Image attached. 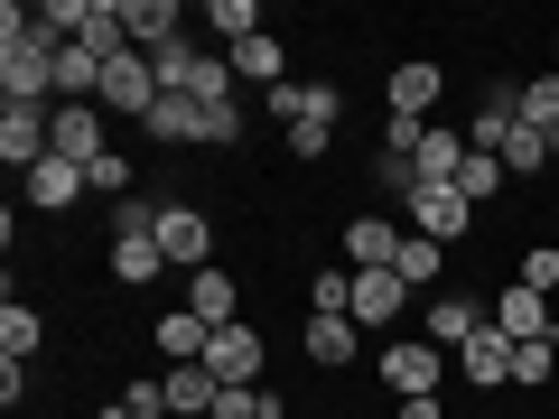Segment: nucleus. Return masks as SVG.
Returning <instances> with one entry per match:
<instances>
[{
  "label": "nucleus",
  "mask_w": 559,
  "mask_h": 419,
  "mask_svg": "<svg viewBox=\"0 0 559 419\" xmlns=\"http://www.w3.org/2000/svg\"><path fill=\"white\" fill-rule=\"evenodd\" d=\"M373 373H382V392L419 400V392H439L448 355H439V345H429V336H392V345H382V363H373Z\"/></svg>",
  "instance_id": "obj_3"
},
{
  "label": "nucleus",
  "mask_w": 559,
  "mask_h": 419,
  "mask_svg": "<svg viewBox=\"0 0 559 419\" xmlns=\"http://www.w3.org/2000/svg\"><path fill=\"white\" fill-rule=\"evenodd\" d=\"M401 234H411V224H382V215H355V224H345V261H355V271H392Z\"/></svg>",
  "instance_id": "obj_19"
},
{
  "label": "nucleus",
  "mask_w": 559,
  "mask_h": 419,
  "mask_svg": "<svg viewBox=\"0 0 559 419\" xmlns=\"http://www.w3.org/2000/svg\"><path fill=\"white\" fill-rule=\"evenodd\" d=\"M457 196H466V205H495V196H503V159L466 149V168H457Z\"/></svg>",
  "instance_id": "obj_32"
},
{
  "label": "nucleus",
  "mask_w": 559,
  "mask_h": 419,
  "mask_svg": "<svg viewBox=\"0 0 559 419\" xmlns=\"http://www.w3.org/2000/svg\"><path fill=\"white\" fill-rule=\"evenodd\" d=\"M57 159H75V168L103 159V103H57Z\"/></svg>",
  "instance_id": "obj_16"
},
{
  "label": "nucleus",
  "mask_w": 559,
  "mask_h": 419,
  "mask_svg": "<svg viewBox=\"0 0 559 419\" xmlns=\"http://www.w3.org/2000/svg\"><path fill=\"white\" fill-rule=\"evenodd\" d=\"M522 131L559 140V75H532V84H522Z\"/></svg>",
  "instance_id": "obj_31"
},
{
  "label": "nucleus",
  "mask_w": 559,
  "mask_h": 419,
  "mask_svg": "<svg viewBox=\"0 0 559 419\" xmlns=\"http://www.w3.org/2000/svg\"><path fill=\"white\" fill-rule=\"evenodd\" d=\"M261 363H271V345H261V326H215V345H205V373L224 382V392H252L261 382Z\"/></svg>",
  "instance_id": "obj_4"
},
{
  "label": "nucleus",
  "mask_w": 559,
  "mask_h": 419,
  "mask_svg": "<svg viewBox=\"0 0 559 419\" xmlns=\"http://www.w3.org/2000/svg\"><path fill=\"white\" fill-rule=\"evenodd\" d=\"M121 28H131L140 57H168V47L187 38V10L178 0H121Z\"/></svg>",
  "instance_id": "obj_11"
},
{
  "label": "nucleus",
  "mask_w": 559,
  "mask_h": 419,
  "mask_svg": "<svg viewBox=\"0 0 559 419\" xmlns=\"http://www.w3.org/2000/svg\"><path fill=\"white\" fill-rule=\"evenodd\" d=\"M495 326H503V336H513V345H540V336H550V299H540V289H522V279H513V289H503V299H495Z\"/></svg>",
  "instance_id": "obj_22"
},
{
  "label": "nucleus",
  "mask_w": 559,
  "mask_h": 419,
  "mask_svg": "<svg viewBox=\"0 0 559 419\" xmlns=\"http://www.w3.org/2000/svg\"><path fill=\"white\" fill-rule=\"evenodd\" d=\"M103 112H131V121H150V103H159V65L140 57V47H121L112 65H103Z\"/></svg>",
  "instance_id": "obj_6"
},
{
  "label": "nucleus",
  "mask_w": 559,
  "mask_h": 419,
  "mask_svg": "<svg viewBox=\"0 0 559 419\" xmlns=\"http://www.w3.org/2000/svg\"><path fill=\"white\" fill-rule=\"evenodd\" d=\"M224 57H234V75L261 84V94H271V84H289V47H280L271 28H261V38H242V47H224Z\"/></svg>",
  "instance_id": "obj_24"
},
{
  "label": "nucleus",
  "mask_w": 559,
  "mask_h": 419,
  "mask_svg": "<svg viewBox=\"0 0 559 419\" xmlns=\"http://www.w3.org/2000/svg\"><path fill=\"white\" fill-rule=\"evenodd\" d=\"M439 94H448V75H439L429 57L392 65V112H401V121H429V103H439Z\"/></svg>",
  "instance_id": "obj_21"
},
{
  "label": "nucleus",
  "mask_w": 559,
  "mask_h": 419,
  "mask_svg": "<svg viewBox=\"0 0 559 419\" xmlns=\"http://www.w3.org/2000/svg\"><path fill=\"white\" fill-rule=\"evenodd\" d=\"M215 419H289V400H280L271 382H252V392H224V400H215Z\"/></svg>",
  "instance_id": "obj_33"
},
{
  "label": "nucleus",
  "mask_w": 559,
  "mask_h": 419,
  "mask_svg": "<svg viewBox=\"0 0 559 419\" xmlns=\"http://www.w3.org/2000/svg\"><path fill=\"white\" fill-rule=\"evenodd\" d=\"M159 252H168V271H215V215H205V205H168Z\"/></svg>",
  "instance_id": "obj_8"
},
{
  "label": "nucleus",
  "mask_w": 559,
  "mask_h": 419,
  "mask_svg": "<svg viewBox=\"0 0 559 419\" xmlns=\"http://www.w3.org/2000/svg\"><path fill=\"white\" fill-rule=\"evenodd\" d=\"M326 149H336V112H318V121L289 131V159H326Z\"/></svg>",
  "instance_id": "obj_36"
},
{
  "label": "nucleus",
  "mask_w": 559,
  "mask_h": 419,
  "mask_svg": "<svg viewBox=\"0 0 559 419\" xmlns=\"http://www.w3.org/2000/svg\"><path fill=\"white\" fill-rule=\"evenodd\" d=\"M187 308H197L205 326H234L242 318V279L234 271H187Z\"/></svg>",
  "instance_id": "obj_20"
},
{
  "label": "nucleus",
  "mask_w": 559,
  "mask_h": 419,
  "mask_svg": "<svg viewBox=\"0 0 559 419\" xmlns=\"http://www.w3.org/2000/svg\"><path fill=\"white\" fill-rule=\"evenodd\" d=\"M392 271L411 279V289H439V279H448V242H429V234H401Z\"/></svg>",
  "instance_id": "obj_26"
},
{
  "label": "nucleus",
  "mask_w": 559,
  "mask_h": 419,
  "mask_svg": "<svg viewBox=\"0 0 559 419\" xmlns=\"http://www.w3.org/2000/svg\"><path fill=\"white\" fill-rule=\"evenodd\" d=\"M84 187H94V178H84L75 159H57V149H47V159H38V168H28V178H20V196L38 205V215H66V205H75Z\"/></svg>",
  "instance_id": "obj_13"
},
{
  "label": "nucleus",
  "mask_w": 559,
  "mask_h": 419,
  "mask_svg": "<svg viewBox=\"0 0 559 419\" xmlns=\"http://www.w3.org/2000/svg\"><path fill=\"white\" fill-rule=\"evenodd\" d=\"M392 419H448V410H439V392H419V400H392Z\"/></svg>",
  "instance_id": "obj_40"
},
{
  "label": "nucleus",
  "mask_w": 559,
  "mask_h": 419,
  "mask_svg": "<svg viewBox=\"0 0 559 419\" xmlns=\"http://www.w3.org/2000/svg\"><path fill=\"white\" fill-rule=\"evenodd\" d=\"M57 57H66V38L28 0H10L0 10V103H57Z\"/></svg>",
  "instance_id": "obj_1"
},
{
  "label": "nucleus",
  "mask_w": 559,
  "mask_h": 419,
  "mask_svg": "<svg viewBox=\"0 0 559 419\" xmlns=\"http://www.w3.org/2000/svg\"><path fill=\"white\" fill-rule=\"evenodd\" d=\"M159 271H168L159 234H112V279H121V289H150Z\"/></svg>",
  "instance_id": "obj_25"
},
{
  "label": "nucleus",
  "mask_w": 559,
  "mask_h": 419,
  "mask_svg": "<svg viewBox=\"0 0 559 419\" xmlns=\"http://www.w3.org/2000/svg\"><path fill=\"white\" fill-rule=\"evenodd\" d=\"M550 363H559V345H550V336L522 345V355H513V382H522V392H540V382H550Z\"/></svg>",
  "instance_id": "obj_37"
},
{
  "label": "nucleus",
  "mask_w": 559,
  "mask_h": 419,
  "mask_svg": "<svg viewBox=\"0 0 559 419\" xmlns=\"http://www.w3.org/2000/svg\"><path fill=\"white\" fill-rule=\"evenodd\" d=\"M84 178H94V187H103V196H121V187H131V159H121V149H103V159H94V168H84Z\"/></svg>",
  "instance_id": "obj_39"
},
{
  "label": "nucleus",
  "mask_w": 559,
  "mask_h": 419,
  "mask_svg": "<svg viewBox=\"0 0 559 419\" xmlns=\"http://www.w3.org/2000/svg\"><path fill=\"white\" fill-rule=\"evenodd\" d=\"M299 345H308V363L345 373V363L364 355V326H355V318H308V336H299Z\"/></svg>",
  "instance_id": "obj_23"
},
{
  "label": "nucleus",
  "mask_w": 559,
  "mask_h": 419,
  "mask_svg": "<svg viewBox=\"0 0 559 419\" xmlns=\"http://www.w3.org/2000/svg\"><path fill=\"white\" fill-rule=\"evenodd\" d=\"M261 112H271L280 131H299V121H318V112H345V94H336V84H299V75H289V84L261 94Z\"/></svg>",
  "instance_id": "obj_14"
},
{
  "label": "nucleus",
  "mask_w": 559,
  "mask_h": 419,
  "mask_svg": "<svg viewBox=\"0 0 559 419\" xmlns=\"http://www.w3.org/2000/svg\"><path fill=\"white\" fill-rule=\"evenodd\" d=\"M150 345H159L168 363H205V345H215V326H205L197 308H168V318H150Z\"/></svg>",
  "instance_id": "obj_18"
},
{
  "label": "nucleus",
  "mask_w": 559,
  "mask_h": 419,
  "mask_svg": "<svg viewBox=\"0 0 559 419\" xmlns=\"http://www.w3.org/2000/svg\"><path fill=\"white\" fill-rule=\"evenodd\" d=\"M159 65V94H178V103H234V57L224 47H197V38H178L168 57H150Z\"/></svg>",
  "instance_id": "obj_2"
},
{
  "label": "nucleus",
  "mask_w": 559,
  "mask_h": 419,
  "mask_svg": "<svg viewBox=\"0 0 559 419\" xmlns=\"http://www.w3.org/2000/svg\"><path fill=\"white\" fill-rule=\"evenodd\" d=\"M38 345H47V318H38L28 299H10V308H0V355H10V363H28Z\"/></svg>",
  "instance_id": "obj_28"
},
{
  "label": "nucleus",
  "mask_w": 559,
  "mask_h": 419,
  "mask_svg": "<svg viewBox=\"0 0 559 419\" xmlns=\"http://www.w3.org/2000/svg\"><path fill=\"white\" fill-rule=\"evenodd\" d=\"M205 28H215L224 47H242V38H261V10H252V0H215V10H205Z\"/></svg>",
  "instance_id": "obj_35"
},
{
  "label": "nucleus",
  "mask_w": 559,
  "mask_h": 419,
  "mask_svg": "<svg viewBox=\"0 0 559 419\" xmlns=\"http://www.w3.org/2000/svg\"><path fill=\"white\" fill-rule=\"evenodd\" d=\"M522 289H540V299H559V242H550V252H522Z\"/></svg>",
  "instance_id": "obj_38"
},
{
  "label": "nucleus",
  "mask_w": 559,
  "mask_h": 419,
  "mask_svg": "<svg viewBox=\"0 0 559 419\" xmlns=\"http://www.w3.org/2000/svg\"><path fill=\"white\" fill-rule=\"evenodd\" d=\"M103 419H140V410H131V400H121V392H112V400H103Z\"/></svg>",
  "instance_id": "obj_41"
},
{
  "label": "nucleus",
  "mask_w": 559,
  "mask_h": 419,
  "mask_svg": "<svg viewBox=\"0 0 559 419\" xmlns=\"http://www.w3.org/2000/svg\"><path fill=\"white\" fill-rule=\"evenodd\" d=\"M513 355H522V345L503 336V326H476V336L457 345V363H466V382H485V392H503V382H513Z\"/></svg>",
  "instance_id": "obj_15"
},
{
  "label": "nucleus",
  "mask_w": 559,
  "mask_h": 419,
  "mask_svg": "<svg viewBox=\"0 0 559 419\" xmlns=\"http://www.w3.org/2000/svg\"><path fill=\"white\" fill-rule=\"evenodd\" d=\"M197 149H242V103H197Z\"/></svg>",
  "instance_id": "obj_30"
},
{
  "label": "nucleus",
  "mask_w": 559,
  "mask_h": 419,
  "mask_svg": "<svg viewBox=\"0 0 559 419\" xmlns=\"http://www.w3.org/2000/svg\"><path fill=\"white\" fill-rule=\"evenodd\" d=\"M140 131L159 140V149H178V140H197V103H178V94H159V103H150V121H140Z\"/></svg>",
  "instance_id": "obj_29"
},
{
  "label": "nucleus",
  "mask_w": 559,
  "mask_h": 419,
  "mask_svg": "<svg viewBox=\"0 0 559 419\" xmlns=\"http://www.w3.org/2000/svg\"><path fill=\"white\" fill-rule=\"evenodd\" d=\"M540 159H559V140H540V131L503 140V178H540Z\"/></svg>",
  "instance_id": "obj_34"
},
{
  "label": "nucleus",
  "mask_w": 559,
  "mask_h": 419,
  "mask_svg": "<svg viewBox=\"0 0 559 419\" xmlns=\"http://www.w3.org/2000/svg\"><path fill=\"white\" fill-rule=\"evenodd\" d=\"M308 318H355V261H326L308 279Z\"/></svg>",
  "instance_id": "obj_27"
},
{
  "label": "nucleus",
  "mask_w": 559,
  "mask_h": 419,
  "mask_svg": "<svg viewBox=\"0 0 559 419\" xmlns=\"http://www.w3.org/2000/svg\"><path fill=\"white\" fill-rule=\"evenodd\" d=\"M47 149H57V103H10V112H0V159L28 178Z\"/></svg>",
  "instance_id": "obj_5"
},
{
  "label": "nucleus",
  "mask_w": 559,
  "mask_h": 419,
  "mask_svg": "<svg viewBox=\"0 0 559 419\" xmlns=\"http://www.w3.org/2000/svg\"><path fill=\"white\" fill-rule=\"evenodd\" d=\"M476 326H495V308H485L476 289H466V299H429V318H419V336L439 345V355H457V345L476 336Z\"/></svg>",
  "instance_id": "obj_12"
},
{
  "label": "nucleus",
  "mask_w": 559,
  "mask_h": 419,
  "mask_svg": "<svg viewBox=\"0 0 559 419\" xmlns=\"http://www.w3.org/2000/svg\"><path fill=\"white\" fill-rule=\"evenodd\" d=\"M401 205H411V234L448 242V252H457V242L476 234V205H466L457 187H411V196H401Z\"/></svg>",
  "instance_id": "obj_7"
},
{
  "label": "nucleus",
  "mask_w": 559,
  "mask_h": 419,
  "mask_svg": "<svg viewBox=\"0 0 559 419\" xmlns=\"http://www.w3.org/2000/svg\"><path fill=\"white\" fill-rule=\"evenodd\" d=\"M411 299H419V289L401 271H355V326H401Z\"/></svg>",
  "instance_id": "obj_10"
},
{
  "label": "nucleus",
  "mask_w": 559,
  "mask_h": 419,
  "mask_svg": "<svg viewBox=\"0 0 559 419\" xmlns=\"http://www.w3.org/2000/svg\"><path fill=\"white\" fill-rule=\"evenodd\" d=\"M168 419H215V400H224V382L205 373V363H168Z\"/></svg>",
  "instance_id": "obj_17"
},
{
  "label": "nucleus",
  "mask_w": 559,
  "mask_h": 419,
  "mask_svg": "<svg viewBox=\"0 0 559 419\" xmlns=\"http://www.w3.org/2000/svg\"><path fill=\"white\" fill-rule=\"evenodd\" d=\"M522 131V84H485L476 121H466V149H485V159H503V140Z\"/></svg>",
  "instance_id": "obj_9"
}]
</instances>
